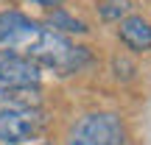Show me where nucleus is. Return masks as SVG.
Instances as JSON below:
<instances>
[{"label": "nucleus", "mask_w": 151, "mask_h": 145, "mask_svg": "<svg viewBox=\"0 0 151 145\" xmlns=\"http://www.w3.org/2000/svg\"><path fill=\"white\" fill-rule=\"evenodd\" d=\"M48 22L53 25V31H65V34H87V25L81 20L70 17L65 9H53L48 17Z\"/></svg>", "instance_id": "obj_7"}, {"label": "nucleus", "mask_w": 151, "mask_h": 145, "mask_svg": "<svg viewBox=\"0 0 151 145\" xmlns=\"http://www.w3.org/2000/svg\"><path fill=\"white\" fill-rule=\"evenodd\" d=\"M123 142H126L123 120L112 112L84 114L67 137V145H123Z\"/></svg>", "instance_id": "obj_2"}, {"label": "nucleus", "mask_w": 151, "mask_h": 145, "mask_svg": "<svg viewBox=\"0 0 151 145\" xmlns=\"http://www.w3.org/2000/svg\"><path fill=\"white\" fill-rule=\"evenodd\" d=\"M31 3L42 6V9H62V3H65V0H31Z\"/></svg>", "instance_id": "obj_9"}, {"label": "nucleus", "mask_w": 151, "mask_h": 145, "mask_svg": "<svg viewBox=\"0 0 151 145\" xmlns=\"http://www.w3.org/2000/svg\"><path fill=\"white\" fill-rule=\"evenodd\" d=\"M39 64L28 59L20 50H6L0 48V84L3 86H17V89H31L39 86Z\"/></svg>", "instance_id": "obj_4"}, {"label": "nucleus", "mask_w": 151, "mask_h": 145, "mask_svg": "<svg viewBox=\"0 0 151 145\" xmlns=\"http://www.w3.org/2000/svg\"><path fill=\"white\" fill-rule=\"evenodd\" d=\"M45 129V112L39 106H9L0 109V142L22 145Z\"/></svg>", "instance_id": "obj_3"}, {"label": "nucleus", "mask_w": 151, "mask_h": 145, "mask_svg": "<svg viewBox=\"0 0 151 145\" xmlns=\"http://www.w3.org/2000/svg\"><path fill=\"white\" fill-rule=\"evenodd\" d=\"M129 0H101L98 3V14L104 17V20H123L126 14H129Z\"/></svg>", "instance_id": "obj_8"}, {"label": "nucleus", "mask_w": 151, "mask_h": 145, "mask_svg": "<svg viewBox=\"0 0 151 145\" xmlns=\"http://www.w3.org/2000/svg\"><path fill=\"white\" fill-rule=\"evenodd\" d=\"M39 31H42V28H39L31 17L20 14V11H0V48L25 53V50L37 42Z\"/></svg>", "instance_id": "obj_5"}, {"label": "nucleus", "mask_w": 151, "mask_h": 145, "mask_svg": "<svg viewBox=\"0 0 151 145\" xmlns=\"http://www.w3.org/2000/svg\"><path fill=\"white\" fill-rule=\"evenodd\" d=\"M28 59H34L39 67H50L59 75H70L81 70V64L87 61V48H76L65 34L53 31V28H42L37 36V42L25 50Z\"/></svg>", "instance_id": "obj_1"}, {"label": "nucleus", "mask_w": 151, "mask_h": 145, "mask_svg": "<svg viewBox=\"0 0 151 145\" xmlns=\"http://www.w3.org/2000/svg\"><path fill=\"white\" fill-rule=\"evenodd\" d=\"M118 36L129 50L146 53V50H151V22L146 17H137V14L123 17L120 20V28H118Z\"/></svg>", "instance_id": "obj_6"}]
</instances>
